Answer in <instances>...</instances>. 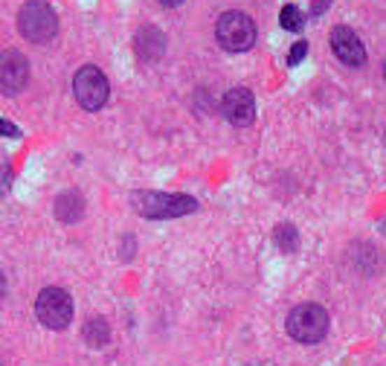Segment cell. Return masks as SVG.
<instances>
[{
  "label": "cell",
  "instance_id": "cell-1",
  "mask_svg": "<svg viewBox=\"0 0 386 366\" xmlns=\"http://www.w3.org/2000/svg\"><path fill=\"white\" fill-rule=\"evenodd\" d=\"M131 206L137 209L143 218H154V221H166V218H180L198 209V201L192 195H171V192H134L131 195Z\"/></svg>",
  "mask_w": 386,
  "mask_h": 366
},
{
  "label": "cell",
  "instance_id": "cell-2",
  "mask_svg": "<svg viewBox=\"0 0 386 366\" xmlns=\"http://www.w3.org/2000/svg\"><path fill=\"white\" fill-rule=\"evenodd\" d=\"M17 29L32 44H47L59 35V15L44 0H29L17 12Z\"/></svg>",
  "mask_w": 386,
  "mask_h": 366
},
{
  "label": "cell",
  "instance_id": "cell-3",
  "mask_svg": "<svg viewBox=\"0 0 386 366\" xmlns=\"http://www.w3.org/2000/svg\"><path fill=\"white\" fill-rule=\"evenodd\" d=\"M285 329L299 343H320L328 335V311L317 302H302L287 314Z\"/></svg>",
  "mask_w": 386,
  "mask_h": 366
},
{
  "label": "cell",
  "instance_id": "cell-4",
  "mask_svg": "<svg viewBox=\"0 0 386 366\" xmlns=\"http://www.w3.org/2000/svg\"><path fill=\"white\" fill-rule=\"evenodd\" d=\"M215 38L227 52H244L256 44V21L238 9L224 12L215 24Z\"/></svg>",
  "mask_w": 386,
  "mask_h": 366
},
{
  "label": "cell",
  "instance_id": "cell-5",
  "mask_svg": "<svg viewBox=\"0 0 386 366\" xmlns=\"http://www.w3.org/2000/svg\"><path fill=\"white\" fill-rule=\"evenodd\" d=\"M73 93H76V102L85 111H99V108H105L108 96H110V85L99 67L85 64L73 76Z\"/></svg>",
  "mask_w": 386,
  "mask_h": 366
},
{
  "label": "cell",
  "instance_id": "cell-6",
  "mask_svg": "<svg viewBox=\"0 0 386 366\" xmlns=\"http://www.w3.org/2000/svg\"><path fill=\"white\" fill-rule=\"evenodd\" d=\"M35 314L47 329L62 332L73 320V300L64 288H44L35 300Z\"/></svg>",
  "mask_w": 386,
  "mask_h": 366
},
{
  "label": "cell",
  "instance_id": "cell-7",
  "mask_svg": "<svg viewBox=\"0 0 386 366\" xmlns=\"http://www.w3.org/2000/svg\"><path fill=\"white\" fill-rule=\"evenodd\" d=\"M27 82H29V62L24 59V52L17 50L0 52V93L15 96L27 87Z\"/></svg>",
  "mask_w": 386,
  "mask_h": 366
},
{
  "label": "cell",
  "instance_id": "cell-8",
  "mask_svg": "<svg viewBox=\"0 0 386 366\" xmlns=\"http://www.w3.org/2000/svg\"><path fill=\"white\" fill-rule=\"evenodd\" d=\"M331 50H334L337 59L343 64H349V67H363L366 64V47L357 38V32L349 29V27H334L331 29Z\"/></svg>",
  "mask_w": 386,
  "mask_h": 366
},
{
  "label": "cell",
  "instance_id": "cell-9",
  "mask_svg": "<svg viewBox=\"0 0 386 366\" xmlns=\"http://www.w3.org/2000/svg\"><path fill=\"white\" fill-rule=\"evenodd\" d=\"M221 111H224V117L233 125H250L256 120V99H253V93H250L247 87H233L224 96Z\"/></svg>",
  "mask_w": 386,
  "mask_h": 366
},
{
  "label": "cell",
  "instance_id": "cell-10",
  "mask_svg": "<svg viewBox=\"0 0 386 366\" xmlns=\"http://www.w3.org/2000/svg\"><path fill=\"white\" fill-rule=\"evenodd\" d=\"M134 47H137V55L143 62H157L166 52V38L157 27H143L134 38Z\"/></svg>",
  "mask_w": 386,
  "mask_h": 366
},
{
  "label": "cell",
  "instance_id": "cell-11",
  "mask_svg": "<svg viewBox=\"0 0 386 366\" xmlns=\"http://www.w3.org/2000/svg\"><path fill=\"white\" fill-rule=\"evenodd\" d=\"M82 216H85L82 192L67 189V192H62V195L55 198V218H59L62 224H76V221H82Z\"/></svg>",
  "mask_w": 386,
  "mask_h": 366
},
{
  "label": "cell",
  "instance_id": "cell-12",
  "mask_svg": "<svg viewBox=\"0 0 386 366\" xmlns=\"http://www.w3.org/2000/svg\"><path fill=\"white\" fill-rule=\"evenodd\" d=\"M108 340H110V325H108V320L93 317L85 325V343L93 346V349H102V346H108Z\"/></svg>",
  "mask_w": 386,
  "mask_h": 366
},
{
  "label": "cell",
  "instance_id": "cell-13",
  "mask_svg": "<svg viewBox=\"0 0 386 366\" xmlns=\"http://www.w3.org/2000/svg\"><path fill=\"white\" fill-rule=\"evenodd\" d=\"M273 241H276V247L282 250V253H294L296 250V230L291 227V224H279L276 230H273Z\"/></svg>",
  "mask_w": 386,
  "mask_h": 366
},
{
  "label": "cell",
  "instance_id": "cell-14",
  "mask_svg": "<svg viewBox=\"0 0 386 366\" xmlns=\"http://www.w3.org/2000/svg\"><path fill=\"white\" fill-rule=\"evenodd\" d=\"M279 24H282V29H287V32H299L302 24H305V17H302V12H299L296 6H285L282 15H279Z\"/></svg>",
  "mask_w": 386,
  "mask_h": 366
},
{
  "label": "cell",
  "instance_id": "cell-15",
  "mask_svg": "<svg viewBox=\"0 0 386 366\" xmlns=\"http://www.w3.org/2000/svg\"><path fill=\"white\" fill-rule=\"evenodd\" d=\"M305 52H308V44H305V41L294 44V47H291V55H287V64H291V67H294V64H299V62L305 59Z\"/></svg>",
  "mask_w": 386,
  "mask_h": 366
},
{
  "label": "cell",
  "instance_id": "cell-16",
  "mask_svg": "<svg viewBox=\"0 0 386 366\" xmlns=\"http://www.w3.org/2000/svg\"><path fill=\"white\" fill-rule=\"evenodd\" d=\"M0 137H21V131H17L12 122L6 120H0Z\"/></svg>",
  "mask_w": 386,
  "mask_h": 366
},
{
  "label": "cell",
  "instance_id": "cell-17",
  "mask_svg": "<svg viewBox=\"0 0 386 366\" xmlns=\"http://www.w3.org/2000/svg\"><path fill=\"white\" fill-rule=\"evenodd\" d=\"M328 3H331V0H314V6H311V12H314V15H322V12L328 9Z\"/></svg>",
  "mask_w": 386,
  "mask_h": 366
},
{
  "label": "cell",
  "instance_id": "cell-18",
  "mask_svg": "<svg viewBox=\"0 0 386 366\" xmlns=\"http://www.w3.org/2000/svg\"><path fill=\"white\" fill-rule=\"evenodd\" d=\"M3 294H6V276L0 274V300H3Z\"/></svg>",
  "mask_w": 386,
  "mask_h": 366
},
{
  "label": "cell",
  "instance_id": "cell-19",
  "mask_svg": "<svg viewBox=\"0 0 386 366\" xmlns=\"http://www.w3.org/2000/svg\"><path fill=\"white\" fill-rule=\"evenodd\" d=\"M160 3H163V6H180L183 0H160Z\"/></svg>",
  "mask_w": 386,
  "mask_h": 366
},
{
  "label": "cell",
  "instance_id": "cell-20",
  "mask_svg": "<svg viewBox=\"0 0 386 366\" xmlns=\"http://www.w3.org/2000/svg\"><path fill=\"white\" fill-rule=\"evenodd\" d=\"M383 76H386V62H383Z\"/></svg>",
  "mask_w": 386,
  "mask_h": 366
}]
</instances>
